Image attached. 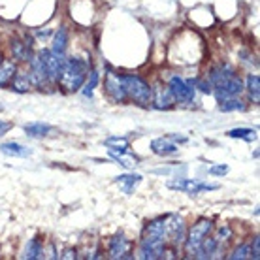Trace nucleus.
Instances as JSON below:
<instances>
[{"label":"nucleus","instance_id":"obj_1","mask_svg":"<svg viewBox=\"0 0 260 260\" xmlns=\"http://www.w3.org/2000/svg\"><path fill=\"white\" fill-rule=\"evenodd\" d=\"M209 83H211V92L219 100L232 96H240L241 92L245 91L243 79L234 72V68H230L228 64H219L211 68L209 72Z\"/></svg>","mask_w":260,"mask_h":260},{"label":"nucleus","instance_id":"obj_2","mask_svg":"<svg viewBox=\"0 0 260 260\" xmlns=\"http://www.w3.org/2000/svg\"><path fill=\"white\" fill-rule=\"evenodd\" d=\"M87 74H89V62L87 60L79 59V57H66L59 83L66 91L76 92L83 87Z\"/></svg>","mask_w":260,"mask_h":260},{"label":"nucleus","instance_id":"obj_3","mask_svg":"<svg viewBox=\"0 0 260 260\" xmlns=\"http://www.w3.org/2000/svg\"><path fill=\"white\" fill-rule=\"evenodd\" d=\"M119 79L123 83V89L126 92V98L134 104L142 106V108H149L151 96H153V87L140 76L134 74H119Z\"/></svg>","mask_w":260,"mask_h":260},{"label":"nucleus","instance_id":"obj_4","mask_svg":"<svg viewBox=\"0 0 260 260\" xmlns=\"http://www.w3.org/2000/svg\"><path fill=\"white\" fill-rule=\"evenodd\" d=\"M211 230H213V222L208 221V219H202V221L196 222L194 226L187 232L183 243H185V251H187L189 256H194V253L198 251V247H200V243L204 241L206 236L211 234Z\"/></svg>","mask_w":260,"mask_h":260},{"label":"nucleus","instance_id":"obj_5","mask_svg":"<svg viewBox=\"0 0 260 260\" xmlns=\"http://www.w3.org/2000/svg\"><path fill=\"white\" fill-rule=\"evenodd\" d=\"M166 238L164 236H145L140 241V247H138V256L140 258H162L164 249H166Z\"/></svg>","mask_w":260,"mask_h":260},{"label":"nucleus","instance_id":"obj_6","mask_svg":"<svg viewBox=\"0 0 260 260\" xmlns=\"http://www.w3.org/2000/svg\"><path fill=\"white\" fill-rule=\"evenodd\" d=\"M30 81H32V87H38V89H46L47 85L51 83L49 81V76H47V64H46V55L44 51H40L38 55H32V59H30Z\"/></svg>","mask_w":260,"mask_h":260},{"label":"nucleus","instance_id":"obj_7","mask_svg":"<svg viewBox=\"0 0 260 260\" xmlns=\"http://www.w3.org/2000/svg\"><path fill=\"white\" fill-rule=\"evenodd\" d=\"M168 87L170 91H172V94H174V98H176V102H179V104H192L194 102L196 89L183 78L172 76L168 81Z\"/></svg>","mask_w":260,"mask_h":260},{"label":"nucleus","instance_id":"obj_8","mask_svg":"<svg viewBox=\"0 0 260 260\" xmlns=\"http://www.w3.org/2000/svg\"><path fill=\"white\" fill-rule=\"evenodd\" d=\"M168 189L174 190H181V192H187V194L194 196L200 194V192H209V190H217L219 185H211V183H204L200 179H176V181H170L168 183Z\"/></svg>","mask_w":260,"mask_h":260},{"label":"nucleus","instance_id":"obj_9","mask_svg":"<svg viewBox=\"0 0 260 260\" xmlns=\"http://www.w3.org/2000/svg\"><path fill=\"white\" fill-rule=\"evenodd\" d=\"M187 230H185V222L181 217L177 215H168V221H166V241L172 243V247H179L183 241H185Z\"/></svg>","mask_w":260,"mask_h":260},{"label":"nucleus","instance_id":"obj_10","mask_svg":"<svg viewBox=\"0 0 260 260\" xmlns=\"http://www.w3.org/2000/svg\"><path fill=\"white\" fill-rule=\"evenodd\" d=\"M104 91L115 104H126V102H128L126 92H124V89H123V83H121V79H119V74H115V72L110 70L106 74Z\"/></svg>","mask_w":260,"mask_h":260},{"label":"nucleus","instance_id":"obj_11","mask_svg":"<svg viewBox=\"0 0 260 260\" xmlns=\"http://www.w3.org/2000/svg\"><path fill=\"white\" fill-rule=\"evenodd\" d=\"M151 91H153V96H151L153 108H156V110H172V108L176 106V98H174L168 85L158 83V85H155V89H151Z\"/></svg>","mask_w":260,"mask_h":260},{"label":"nucleus","instance_id":"obj_12","mask_svg":"<svg viewBox=\"0 0 260 260\" xmlns=\"http://www.w3.org/2000/svg\"><path fill=\"white\" fill-rule=\"evenodd\" d=\"M110 256L111 258H132V243L126 240L124 234H115L110 240Z\"/></svg>","mask_w":260,"mask_h":260},{"label":"nucleus","instance_id":"obj_13","mask_svg":"<svg viewBox=\"0 0 260 260\" xmlns=\"http://www.w3.org/2000/svg\"><path fill=\"white\" fill-rule=\"evenodd\" d=\"M151 151L158 156H174L177 155V143H174L170 138H156L151 142Z\"/></svg>","mask_w":260,"mask_h":260},{"label":"nucleus","instance_id":"obj_14","mask_svg":"<svg viewBox=\"0 0 260 260\" xmlns=\"http://www.w3.org/2000/svg\"><path fill=\"white\" fill-rule=\"evenodd\" d=\"M219 251H221V245L217 243V240H215L213 236H206L204 241L200 243L198 251L194 253V258H211Z\"/></svg>","mask_w":260,"mask_h":260},{"label":"nucleus","instance_id":"obj_15","mask_svg":"<svg viewBox=\"0 0 260 260\" xmlns=\"http://www.w3.org/2000/svg\"><path fill=\"white\" fill-rule=\"evenodd\" d=\"M10 87H12V91H15V92L30 91L32 81H30V74H28V70H19V68H17V72H15V76H13Z\"/></svg>","mask_w":260,"mask_h":260},{"label":"nucleus","instance_id":"obj_16","mask_svg":"<svg viewBox=\"0 0 260 260\" xmlns=\"http://www.w3.org/2000/svg\"><path fill=\"white\" fill-rule=\"evenodd\" d=\"M12 53L13 59L19 60V62H25V64H28L30 59H32V47H28L25 42H21L17 38L12 40Z\"/></svg>","mask_w":260,"mask_h":260},{"label":"nucleus","instance_id":"obj_17","mask_svg":"<svg viewBox=\"0 0 260 260\" xmlns=\"http://www.w3.org/2000/svg\"><path fill=\"white\" fill-rule=\"evenodd\" d=\"M108 153H110L111 158H115V160H117L121 166H124V168H134V166H138V162H140V158H136L134 155H130L126 149H115V147H110Z\"/></svg>","mask_w":260,"mask_h":260},{"label":"nucleus","instance_id":"obj_18","mask_svg":"<svg viewBox=\"0 0 260 260\" xmlns=\"http://www.w3.org/2000/svg\"><path fill=\"white\" fill-rule=\"evenodd\" d=\"M0 151L8 156H17V158H26V156L32 155V151L25 147V145H21L17 142H6L0 145Z\"/></svg>","mask_w":260,"mask_h":260},{"label":"nucleus","instance_id":"obj_19","mask_svg":"<svg viewBox=\"0 0 260 260\" xmlns=\"http://www.w3.org/2000/svg\"><path fill=\"white\" fill-rule=\"evenodd\" d=\"M66 47H68V30H66V26H60L53 40L51 53L59 55V57H66Z\"/></svg>","mask_w":260,"mask_h":260},{"label":"nucleus","instance_id":"obj_20","mask_svg":"<svg viewBox=\"0 0 260 260\" xmlns=\"http://www.w3.org/2000/svg\"><path fill=\"white\" fill-rule=\"evenodd\" d=\"M25 132L28 138H46V136H51L55 128H53L51 124H46V123H30V124H25Z\"/></svg>","mask_w":260,"mask_h":260},{"label":"nucleus","instance_id":"obj_21","mask_svg":"<svg viewBox=\"0 0 260 260\" xmlns=\"http://www.w3.org/2000/svg\"><path fill=\"white\" fill-rule=\"evenodd\" d=\"M15 72H17V64L13 60H2L0 62V87H10Z\"/></svg>","mask_w":260,"mask_h":260},{"label":"nucleus","instance_id":"obj_22","mask_svg":"<svg viewBox=\"0 0 260 260\" xmlns=\"http://www.w3.org/2000/svg\"><path fill=\"white\" fill-rule=\"evenodd\" d=\"M42 253H44V241H42L40 236H34L32 240H28V243H26L23 256L30 260H36V258H42Z\"/></svg>","mask_w":260,"mask_h":260},{"label":"nucleus","instance_id":"obj_23","mask_svg":"<svg viewBox=\"0 0 260 260\" xmlns=\"http://www.w3.org/2000/svg\"><path fill=\"white\" fill-rule=\"evenodd\" d=\"M166 221H168V215H164V217H156L153 221L147 222V226H145V236H164L166 238Z\"/></svg>","mask_w":260,"mask_h":260},{"label":"nucleus","instance_id":"obj_24","mask_svg":"<svg viewBox=\"0 0 260 260\" xmlns=\"http://www.w3.org/2000/svg\"><path fill=\"white\" fill-rule=\"evenodd\" d=\"M247 92H249V100L258 104L260 102V78L258 74H249L247 76Z\"/></svg>","mask_w":260,"mask_h":260},{"label":"nucleus","instance_id":"obj_25","mask_svg":"<svg viewBox=\"0 0 260 260\" xmlns=\"http://www.w3.org/2000/svg\"><path fill=\"white\" fill-rule=\"evenodd\" d=\"M115 181H117L119 185H123L124 192H126V194H130L138 183L142 181V176H140V174H124V176L115 177Z\"/></svg>","mask_w":260,"mask_h":260},{"label":"nucleus","instance_id":"obj_26","mask_svg":"<svg viewBox=\"0 0 260 260\" xmlns=\"http://www.w3.org/2000/svg\"><path fill=\"white\" fill-rule=\"evenodd\" d=\"M219 104H221V106H219V110H221V111H243V110H247L245 102H241L238 96L219 100Z\"/></svg>","mask_w":260,"mask_h":260},{"label":"nucleus","instance_id":"obj_27","mask_svg":"<svg viewBox=\"0 0 260 260\" xmlns=\"http://www.w3.org/2000/svg\"><path fill=\"white\" fill-rule=\"evenodd\" d=\"M98 79H100V74H98L96 70H91L89 74H87V79H85V83H83V94L85 96H92V91L96 89Z\"/></svg>","mask_w":260,"mask_h":260},{"label":"nucleus","instance_id":"obj_28","mask_svg":"<svg viewBox=\"0 0 260 260\" xmlns=\"http://www.w3.org/2000/svg\"><path fill=\"white\" fill-rule=\"evenodd\" d=\"M228 136L230 138H241V140H245V142H254L256 140V130L253 128H234L228 132Z\"/></svg>","mask_w":260,"mask_h":260},{"label":"nucleus","instance_id":"obj_29","mask_svg":"<svg viewBox=\"0 0 260 260\" xmlns=\"http://www.w3.org/2000/svg\"><path fill=\"white\" fill-rule=\"evenodd\" d=\"M215 240H217V243H219V245H224V243H228V241H230V238H232V230H230V226H226V224H224V226H219L217 228V234L213 236Z\"/></svg>","mask_w":260,"mask_h":260},{"label":"nucleus","instance_id":"obj_30","mask_svg":"<svg viewBox=\"0 0 260 260\" xmlns=\"http://www.w3.org/2000/svg\"><path fill=\"white\" fill-rule=\"evenodd\" d=\"M104 143L108 145V147H115V149H126L128 151V140H126V138H108Z\"/></svg>","mask_w":260,"mask_h":260},{"label":"nucleus","instance_id":"obj_31","mask_svg":"<svg viewBox=\"0 0 260 260\" xmlns=\"http://www.w3.org/2000/svg\"><path fill=\"white\" fill-rule=\"evenodd\" d=\"M228 258H232V260L249 258V245H247V243H243V245H240V247H236L234 251H232V254L228 256Z\"/></svg>","mask_w":260,"mask_h":260},{"label":"nucleus","instance_id":"obj_32","mask_svg":"<svg viewBox=\"0 0 260 260\" xmlns=\"http://www.w3.org/2000/svg\"><path fill=\"white\" fill-rule=\"evenodd\" d=\"M258 256H260V238L258 236H254L253 243L249 245V258L258 260Z\"/></svg>","mask_w":260,"mask_h":260},{"label":"nucleus","instance_id":"obj_33","mask_svg":"<svg viewBox=\"0 0 260 260\" xmlns=\"http://www.w3.org/2000/svg\"><path fill=\"white\" fill-rule=\"evenodd\" d=\"M208 172L211 176H224L228 172V166H224V164H221V166H211V168H208Z\"/></svg>","mask_w":260,"mask_h":260},{"label":"nucleus","instance_id":"obj_34","mask_svg":"<svg viewBox=\"0 0 260 260\" xmlns=\"http://www.w3.org/2000/svg\"><path fill=\"white\" fill-rule=\"evenodd\" d=\"M10 128H12V123H6V121H2V119H0V136H4Z\"/></svg>","mask_w":260,"mask_h":260},{"label":"nucleus","instance_id":"obj_35","mask_svg":"<svg viewBox=\"0 0 260 260\" xmlns=\"http://www.w3.org/2000/svg\"><path fill=\"white\" fill-rule=\"evenodd\" d=\"M168 138L174 143H187V138H185V136H179V134H172V136H168Z\"/></svg>","mask_w":260,"mask_h":260},{"label":"nucleus","instance_id":"obj_36","mask_svg":"<svg viewBox=\"0 0 260 260\" xmlns=\"http://www.w3.org/2000/svg\"><path fill=\"white\" fill-rule=\"evenodd\" d=\"M62 258H76V249H74V251H72V249H68Z\"/></svg>","mask_w":260,"mask_h":260},{"label":"nucleus","instance_id":"obj_37","mask_svg":"<svg viewBox=\"0 0 260 260\" xmlns=\"http://www.w3.org/2000/svg\"><path fill=\"white\" fill-rule=\"evenodd\" d=\"M2 110H4V108H2V106H0V111H2Z\"/></svg>","mask_w":260,"mask_h":260},{"label":"nucleus","instance_id":"obj_38","mask_svg":"<svg viewBox=\"0 0 260 260\" xmlns=\"http://www.w3.org/2000/svg\"><path fill=\"white\" fill-rule=\"evenodd\" d=\"M0 62H2V55H0Z\"/></svg>","mask_w":260,"mask_h":260}]
</instances>
